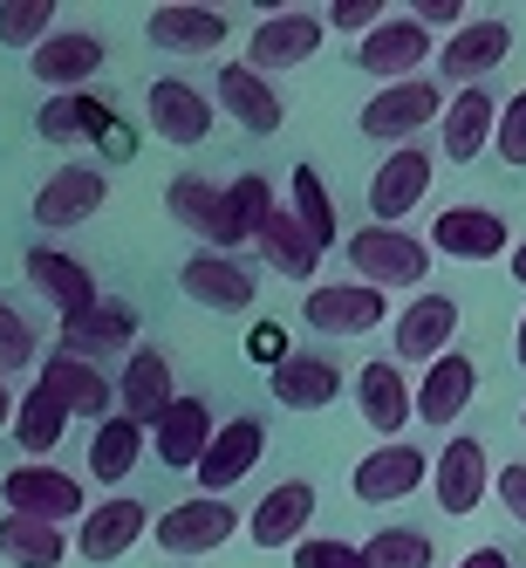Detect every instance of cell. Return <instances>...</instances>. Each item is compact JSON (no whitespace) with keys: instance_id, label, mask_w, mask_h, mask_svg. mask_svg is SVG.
<instances>
[{"instance_id":"cell-1","label":"cell","mask_w":526,"mask_h":568,"mask_svg":"<svg viewBox=\"0 0 526 568\" xmlns=\"http://www.w3.org/2000/svg\"><path fill=\"white\" fill-rule=\"evenodd\" d=\"M342 254H349L355 281H370V288H417L431 274V240L403 233V226H362Z\"/></svg>"},{"instance_id":"cell-2","label":"cell","mask_w":526,"mask_h":568,"mask_svg":"<svg viewBox=\"0 0 526 568\" xmlns=\"http://www.w3.org/2000/svg\"><path fill=\"white\" fill-rule=\"evenodd\" d=\"M0 500H8V514H28V520H75L83 527L90 520V494H83V479H69L62 466H14L8 479H0Z\"/></svg>"},{"instance_id":"cell-3","label":"cell","mask_w":526,"mask_h":568,"mask_svg":"<svg viewBox=\"0 0 526 568\" xmlns=\"http://www.w3.org/2000/svg\"><path fill=\"white\" fill-rule=\"evenodd\" d=\"M383 315H390V302L370 281H321V288L301 295V322L314 336H370Z\"/></svg>"},{"instance_id":"cell-4","label":"cell","mask_w":526,"mask_h":568,"mask_svg":"<svg viewBox=\"0 0 526 568\" xmlns=\"http://www.w3.org/2000/svg\"><path fill=\"white\" fill-rule=\"evenodd\" d=\"M165 206H172V220H178L185 233L206 240V254H219V247H247V233H239V220H233V192H226V185L198 179V172H178L172 192H165Z\"/></svg>"},{"instance_id":"cell-5","label":"cell","mask_w":526,"mask_h":568,"mask_svg":"<svg viewBox=\"0 0 526 568\" xmlns=\"http://www.w3.org/2000/svg\"><path fill=\"white\" fill-rule=\"evenodd\" d=\"M239 527H247V514H233L213 494H192V500L157 514V548L165 555H213V548H226L239 535Z\"/></svg>"},{"instance_id":"cell-6","label":"cell","mask_w":526,"mask_h":568,"mask_svg":"<svg viewBox=\"0 0 526 568\" xmlns=\"http://www.w3.org/2000/svg\"><path fill=\"white\" fill-rule=\"evenodd\" d=\"M424 62H431V28L417 14H390L377 34H362V42H355V69H370L383 90L390 83H411Z\"/></svg>"},{"instance_id":"cell-7","label":"cell","mask_w":526,"mask_h":568,"mask_svg":"<svg viewBox=\"0 0 526 568\" xmlns=\"http://www.w3.org/2000/svg\"><path fill=\"white\" fill-rule=\"evenodd\" d=\"M506 55H513V28L499 14H472L452 42L437 49V75H444V83H458V90H478Z\"/></svg>"},{"instance_id":"cell-8","label":"cell","mask_w":526,"mask_h":568,"mask_svg":"<svg viewBox=\"0 0 526 568\" xmlns=\"http://www.w3.org/2000/svg\"><path fill=\"white\" fill-rule=\"evenodd\" d=\"M431 254L444 261H513V226L493 206H444L431 220Z\"/></svg>"},{"instance_id":"cell-9","label":"cell","mask_w":526,"mask_h":568,"mask_svg":"<svg viewBox=\"0 0 526 568\" xmlns=\"http://www.w3.org/2000/svg\"><path fill=\"white\" fill-rule=\"evenodd\" d=\"M34 131H42L49 144H110V151H131L124 116H116L110 103H96L90 90H75V97H49V103H42V116H34Z\"/></svg>"},{"instance_id":"cell-10","label":"cell","mask_w":526,"mask_h":568,"mask_svg":"<svg viewBox=\"0 0 526 568\" xmlns=\"http://www.w3.org/2000/svg\"><path fill=\"white\" fill-rule=\"evenodd\" d=\"M424 192H431V151L396 144L370 179V226H403V213L424 206Z\"/></svg>"},{"instance_id":"cell-11","label":"cell","mask_w":526,"mask_h":568,"mask_svg":"<svg viewBox=\"0 0 526 568\" xmlns=\"http://www.w3.org/2000/svg\"><path fill=\"white\" fill-rule=\"evenodd\" d=\"M28 288L34 295H42L62 322H75V315H90L103 295H96V274L83 267V261H75V254H62V247H28Z\"/></svg>"},{"instance_id":"cell-12","label":"cell","mask_w":526,"mask_h":568,"mask_svg":"<svg viewBox=\"0 0 526 568\" xmlns=\"http://www.w3.org/2000/svg\"><path fill=\"white\" fill-rule=\"evenodd\" d=\"M444 110H452V97H444L437 83H390V90H377V103L362 110V138H417L431 116L444 124Z\"/></svg>"},{"instance_id":"cell-13","label":"cell","mask_w":526,"mask_h":568,"mask_svg":"<svg viewBox=\"0 0 526 568\" xmlns=\"http://www.w3.org/2000/svg\"><path fill=\"white\" fill-rule=\"evenodd\" d=\"M321 42H329V21H321V14H308V8H288V14H267V21L254 28L247 62H254L260 75H274V69H295V62H308Z\"/></svg>"},{"instance_id":"cell-14","label":"cell","mask_w":526,"mask_h":568,"mask_svg":"<svg viewBox=\"0 0 526 568\" xmlns=\"http://www.w3.org/2000/svg\"><path fill=\"white\" fill-rule=\"evenodd\" d=\"M431 466H437V459H424L417 445H403V438H396V445H377V453L355 466L349 486H355V500H362V507H390V500H411Z\"/></svg>"},{"instance_id":"cell-15","label":"cell","mask_w":526,"mask_h":568,"mask_svg":"<svg viewBox=\"0 0 526 568\" xmlns=\"http://www.w3.org/2000/svg\"><path fill=\"white\" fill-rule=\"evenodd\" d=\"M116 397H124V418H137L144 432H157V425H165V412L178 404V384H172V356L157 349V343L131 349V363H124V384H116Z\"/></svg>"},{"instance_id":"cell-16","label":"cell","mask_w":526,"mask_h":568,"mask_svg":"<svg viewBox=\"0 0 526 568\" xmlns=\"http://www.w3.org/2000/svg\"><path fill=\"white\" fill-rule=\"evenodd\" d=\"M178 288H185V302L213 308V315H247L254 308V274L233 254H192L178 267Z\"/></svg>"},{"instance_id":"cell-17","label":"cell","mask_w":526,"mask_h":568,"mask_svg":"<svg viewBox=\"0 0 526 568\" xmlns=\"http://www.w3.org/2000/svg\"><path fill=\"white\" fill-rule=\"evenodd\" d=\"M103 199H110V179H103L96 165H62L42 192H34V220H42L49 233H62V226L96 220V213H103Z\"/></svg>"},{"instance_id":"cell-18","label":"cell","mask_w":526,"mask_h":568,"mask_svg":"<svg viewBox=\"0 0 526 568\" xmlns=\"http://www.w3.org/2000/svg\"><path fill=\"white\" fill-rule=\"evenodd\" d=\"M452 336H458V302L437 295V288L417 295L411 308L396 315V356L403 363H424V371H431L437 356H452Z\"/></svg>"},{"instance_id":"cell-19","label":"cell","mask_w":526,"mask_h":568,"mask_svg":"<svg viewBox=\"0 0 526 568\" xmlns=\"http://www.w3.org/2000/svg\"><path fill=\"white\" fill-rule=\"evenodd\" d=\"M151 131L165 144H206L213 138V97L192 90L185 75H157L151 83Z\"/></svg>"},{"instance_id":"cell-20","label":"cell","mask_w":526,"mask_h":568,"mask_svg":"<svg viewBox=\"0 0 526 568\" xmlns=\"http://www.w3.org/2000/svg\"><path fill=\"white\" fill-rule=\"evenodd\" d=\"M267 453V425L260 418H226L219 438H213V453L198 459V486H206L213 500H226V486H239Z\"/></svg>"},{"instance_id":"cell-21","label":"cell","mask_w":526,"mask_h":568,"mask_svg":"<svg viewBox=\"0 0 526 568\" xmlns=\"http://www.w3.org/2000/svg\"><path fill=\"white\" fill-rule=\"evenodd\" d=\"M355 404H362V418H370V432H377L383 445H396V432L417 418V390L403 384V363H362Z\"/></svg>"},{"instance_id":"cell-22","label":"cell","mask_w":526,"mask_h":568,"mask_svg":"<svg viewBox=\"0 0 526 568\" xmlns=\"http://www.w3.org/2000/svg\"><path fill=\"white\" fill-rule=\"evenodd\" d=\"M219 110L233 116L239 131H254V138H274L280 116H288V110H280V90L267 83L254 62H226L219 69Z\"/></svg>"},{"instance_id":"cell-23","label":"cell","mask_w":526,"mask_h":568,"mask_svg":"<svg viewBox=\"0 0 526 568\" xmlns=\"http://www.w3.org/2000/svg\"><path fill=\"white\" fill-rule=\"evenodd\" d=\"M308 520H314V486L288 479V486H274V494L247 514V535H254V548H301Z\"/></svg>"},{"instance_id":"cell-24","label":"cell","mask_w":526,"mask_h":568,"mask_svg":"<svg viewBox=\"0 0 526 568\" xmlns=\"http://www.w3.org/2000/svg\"><path fill=\"white\" fill-rule=\"evenodd\" d=\"M144 527H151V514H144L137 500H124V494H116V500L90 507V520L75 527V555L103 568V561H116V555H131V548L144 541Z\"/></svg>"},{"instance_id":"cell-25","label":"cell","mask_w":526,"mask_h":568,"mask_svg":"<svg viewBox=\"0 0 526 568\" xmlns=\"http://www.w3.org/2000/svg\"><path fill=\"white\" fill-rule=\"evenodd\" d=\"M213 438H219L213 404L206 397H178L165 412V425H157V459H165V473H198V459L213 453Z\"/></svg>"},{"instance_id":"cell-26","label":"cell","mask_w":526,"mask_h":568,"mask_svg":"<svg viewBox=\"0 0 526 568\" xmlns=\"http://www.w3.org/2000/svg\"><path fill=\"white\" fill-rule=\"evenodd\" d=\"M144 34L157 49H172V55H213L226 42V14L219 8H192V0H172V8H151Z\"/></svg>"},{"instance_id":"cell-27","label":"cell","mask_w":526,"mask_h":568,"mask_svg":"<svg viewBox=\"0 0 526 568\" xmlns=\"http://www.w3.org/2000/svg\"><path fill=\"white\" fill-rule=\"evenodd\" d=\"M28 62H34V83H55V97H75L103 69V42H96V34H83V28H62L55 42H42Z\"/></svg>"},{"instance_id":"cell-28","label":"cell","mask_w":526,"mask_h":568,"mask_svg":"<svg viewBox=\"0 0 526 568\" xmlns=\"http://www.w3.org/2000/svg\"><path fill=\"white\" fill-rule=\"evenodd\" d=\"M499 110L506 103H493V90H458L452 97V110H444V158H452V165H472V158L485 151L499 138Z\"/></svg>"},{"instance_id":"cell-29","label":"cell","mask_w":526,"mask_h":568,"mask_svg":"<svg viewBox=\"0 0 526 568\" xmlns=\"http://www.w3.org/2000/svg\"><path fill=\"white\" fill-rule=\"evenodd\" d=\"M431 486H437V507H444V514H472V507L485 500V445L458 432V438L437 453Z\"/></svg>"},{"instance_id":"cell-30","label":"cell","mask_w":526,"mask_h":568,"mask_svg":"<svg viewBox=\"0 0 526 568\" xmlns=\"http://www.w3.org/2000/svg\"><path fill=\"white\" fill-rule=\"evenodd\" d=\"M137 343V315L131 302H96L90 315H75L62 322V356H116V349H131Z\"/></svg>"},{"instance_id":"cell-31","label":"cell","mask_w":526,"mask_h":568,"mask_svg":"<svg viewBox=\"0 0 526 568\" xmlns=\"http://www.w3.org/2000/svg\"><path fill=\"white\" fill-rule=\"evenodd\" d=\"M336 397H342L336 356H288L274 371V404H288V412H329Z\"/></svg>"},{"instance_id":"cell-32","label":"cell","mask_w":526,"mask_h":568,"mask_svg":"<svg viewBox=\"0 0 526 568\" xmlns=\"http://www.w3.org/2000/svg\"><path fill=\"white\" fill-rule=\"evenodd\" d=\"M478 390V371H472V356H437L424 384H417V418L424 425H458V412L472 404Z\"/></svg>"},{"instance_id":"cell-33","label":"cell","mask_w":526,"mask_h":568,"mask_svg":"<svg viewBox=\"0 0 526 568\" xmlns=\"http://www.w3.org/2000/svg\"><path fill=\"white\" fill-rule=\"evenodd\" d=\"M34 384H49L62 404H69V412L75 418H96V425H110L103 412H110V384H103V371H96V363H83V356H49L42 363V377H34Z\"/></svg>"},{"instance_id":"cell-34","label":"cell","mask_w":526,"mask_h":568,"mask_svg":"<svg viewBox=\"0 0 526 568\" xmlns=\"http://www.w3.org/2000/svg\"><path fill=\"white\" fill-rule=\"evenodd\" d=\"M69 425H75V412H69V404H62L49 384H34V390L21 397V412H14V445H21L28 459H49Z\"/></svg>"},{"instance_id":"cell-35","label":"cell","mask_w":526,"mask_h":568,"mask_svg":"<svg viewBox=\"0 0 526 568\" xmlns=\"http://www.w3.org/2000/svg\"><path fill=\"white\" fill-rule=\"evenodd\" d=\"M137 459H144V425H137V418L116 412L110 425H96V438H90V473H96L103 486L131 479V473H137Z\"/></svg>"},{"instance_id":"cell-36","label":"cell","mask_w":526,"mask_h":568,"mask_svg":"<svg viewBox=\"0 0 526 568\" xmlns=\"http://www.w3.org/2000/svg\"><path fill=\"white\" fill-rule=\"evenodd\" d=\"M260 254L274 274H288V281H314L321 274V247L308 240V226L295 213H274V226L260 233Z\"/></svg>"},{"instance_id":"cell-37","label":"cell","mask_w":526,"mask_h":568,"mask_svg":"<svg viewBox=\"0 0 526 568\" xmlns=\"http://www.w3.org/2000/svg\"><path fill=\"white\" fill-rule=\"evenodd\" d=\"M0 555H8L14 568H62L69 541H62V527H49V520L8 514V520H0Z\"/></svg>"},{"instance_id":"cell-38","label":"cell","mask_w":526,"mask_h":568,"mask_svg":"<svg viewBox=\"0 0 526 568\" xmlns=\"http://www.w3.org/2000/svg\"><path fill=\"white\" fill-rule=\"evenodd\" d=\"M295 220L308 226V240L321 254L336 247V199H329V185H321L314 165H295Z\"/></svg>"},{"instance_id":"cell-39","label":"cell","mask_w":526,"mask_h":568,"mask_svg":"<svg viewBox=\"0 0 526 568\" xmlns=\"http://www.w3.org/2000/svg\"><path fill=\"white\" fill-rule=\"evenodd\" d=\"M55 0H0V42L8 49H42V42H55Z\"/></svg>"},{"instance_id":"cell-40","label":"cell","mask_w":526,"mask_h":568,"mask_svg":"<svg viewBox=\"0 0 526 568\" xmlns=\"http://www.w3.org/2000/svg\"><path fill=\"white\" fill-rule=\"evenodd\" d=\"M431 535H417V527H383V535L362 541V561L370 568H431Z\"/></svg>"},{"instance_id":"cell-41","label":"cell","mask_w":526,"mask_h":568,"mask_svg":"<svg viewBox=\"0 0 526 568\" xmlns=\"http://www.w3.org/2000/svg\"><path fill=\"white\" fill-rule=\"evenodd\" d=\"M226 192H233V220H239V233H247L254 247H260V233H267L274 213H280V206H274V185H267L260 172H239Z\"/></svg>"},{"instance_id":"cell-42","label":"cell","mask_w":526,"mask_h":568,"mask_svg":"<svg viewBox=\"0 0 526 568\" xmlns=\"http://www.w3.org/2000/svg\"><path fill=\"white\" fill-rule=\"evenodd\" d=\"M34 363H42V349H34V322L0 295V377H8V371H34Z\"/></svg>"},{"instance_id":"cell-43","label":"cell","mask_w":526,"mask_h":568,"mask_svg":"<svg viewBox=\"0 0 526 568\" xmlns=\"http://www.w3.org/2000/svg\"><path fill=\"white\" fill-rule=\"evenodd\" d=\"M295 568H370V561H362V548H349V541L308 535V541L295 548Z\"/></svg>"},{"instance_id":"cell-44","label":"cell","mask_w":526,"mask_h":568,"mask_svg":"<svg viewBox=\"0 0 526 568\" xmlns=\"http://www.w3.org/2000/svg\"><path fill=\"white\" fill-rule=\"evenodd\" d=\"M493 151H499V165H526V90L499 110V138H493Z\"/></svg>"},{"instance_id":"cell-45","label":"cell","mask_w":526,"mask_h":568,"mask_svg":"<svg viewBox=\"0 0 526 568\" xmlns=\"http://www.w3.org/2000/svg\"><path fill=\"white\" fill-rule=\"evenodd\" d=\"M383 21H390L383 0H336L329 8V28H355V34H377Z\"/></svg>"},{"instance_id":"cell-46","label":"cell","mask_w":526,"mask_h":568,"mask_svg":"<svg viewBox=\"0 0 526 568\" xmlns=\"http://www.w3.org/2000/svg\"><path fill=\"white\" fill-rule=\"evenodd\" d=\"M247 356L260 363V371H267V363H274V371H280V363H288L295 349H288V336H280L274 322H254V329H247Z\"/></svg>"},{"instance_id":"cell-47","label":"cell","mask_w":526,"mask_h":568,"mask_svg":"<svg viewBox=\"0 0 526 568\" xmlns=\"http://www.w3.org/2000/svg\"><path fill=\"white\" fill-rule=\"evenodd\" d=\"M493 486H499V500H506V514H513V520L526 527V466H499V479H493Z\"/></svg>"},{"instance_id":"cell-48","label":"cell","mask_w":526,"mask_h":568,"mask_svg":"<svg viewBox=\"0 0 526 568\" xmlns=\"http://www.w3.org/2000/svg\"><path fill=\"white\" fill-rule=\"evenodd\" d=\"M424 28H452V21H465V8H458V0H417V8H411Z\"/></svg>"},{"instance_id":"cell-49","label":"cell","mask_w":526,"mask_h":568,"mask_svg":"<svg viewBox=\"0 0 526 568\" xmlns=\"http://www.w3.org/2000/svg\"><path fill=\"white\" fill-rule=\"evenodd\" d=\"M458 568H513V561H506V548H472Z\"/></svg>"},{"instance_id":"cell-50","label":"cell","mask_w":526,"mask_h":568,"mask_svg":"<svg viewBox=\"0 0 526 568\" xmlns=\"http://www.w3.org/2000/svg\"><path fill=\"white\" fill-rule=\"evenodd\" d=\"M14 412H21V404L8 397V377H0V425H14Z\"/></svg>"},{"instance_id":"cell-51","label":"cell","mask_w":526,"mask_h":568,"mask_svg":"<svg viewBox=\"0 0 526 568\" xmlns=\"http://www.w3.org/2000/svg\"><path fill=\"white\" fill-rule=\"evenodd\" d=\"M506 267H513V281H519V288H526V240H519V247H513V261H506Z\"/></svg>"},{"instance_id":"cell-52","label":"cell","mask_w":526,"mask_h":568,"mask_svg":"<svg viewBox=\"0 0 526 568\" xmlns=\"http://www.w3.org/2000/svg\"><path fill=\"white\" fill-rule=\"evenodd\" d=\"M513 356H519V371H526V315H519V336H513Z\"/></svg>"},{"instance_id":"cell-53","label":"cell","mask_w":526,"mask_h":568,"mask_svg":"<svg viewBox=\"0 0 526 568\" xmlns=\"http://www.w3.org/2000/svg\"><path fill=\"white\" fill-rule=\"evenodd\" d=\"M519 425H526V404H519Z\"/></svg>"}]
</instances>
